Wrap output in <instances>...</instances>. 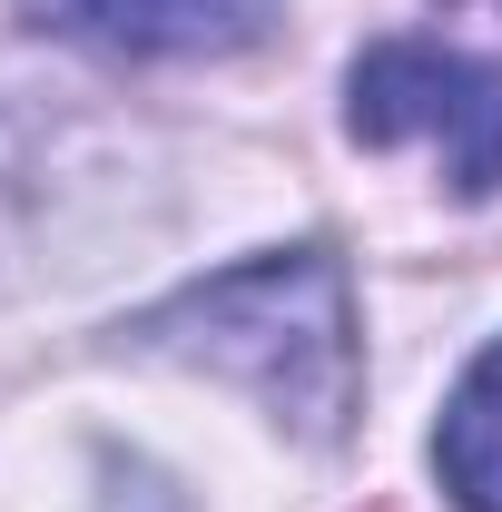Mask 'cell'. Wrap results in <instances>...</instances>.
Here are the masks:
<instances>
[{
    "label": "cell",
    "mask_w": 502,
    "mask_h": 512,
    "mask_svg": "<svg viewBox=\"0 0 502 512\" xmlns=\"http://www.w3.org/2000/svg\"><path fill=\"white\" fill-rule=\"evenodd\" d=\"M345 128L365 148H443L453 197L502 188V60L434 50V40H375L345 79Z\"/></svg>",
    "instance_id": "7a4b0ae2"
},
{
    "label": "cell",
    "mask_w": 502,
    "mask_h": 512,
    "mask_svg": "<svg viewBox=\"0 0 502 512\" xmlns=\"http://www.w3.org/2000/svg\"><path fill=\"white\" fill-rule=\"evenodd\" d=\"M138 345L256 384L266 414L315 444L355 404V306H345V266L325 247L256 256V266H227L188 296H168L158 316H138Z\"/></svg>",
    "instance_id": "6da1fadb"
},
{
    "label": "cell",
    "mask_w": 502,
    "mask_h": 512,
    "mask_svg": "<svg viewBox=\"0 0 502 512\" xmlns=\"http://www.w3.org/2000/svg\"><path fill=\"white\" fill-rule=\"evenodd\" d=\"M434 473L463 512H502V335L463 365L453 404H443V434H434Z\"/></svg>",
    "instance_id": "277c9868"
},
{
    "label": "cell",
    "mask_w": 502,
    "mask_h": 512,
    "mask_svg": "<svg viewBox=\"0 0 502 512\" xmlns=\"http://www.w3.org/2000/svg\"><path fill=\"white\" fill-rule=\"evenodd\" d=\"M20 10L109 60H217L266 40L286 0H20Z\"/></svg>",
    "instance_id": "3957f363"
},
{
    "label": "cell",
    "mask_w": 502,
    "mask_h": 512,
    "mask_svg": "<svg viewBox=\"0 0 502 512\" xmlns=\"http://www.w3.org/2000/svg\"><path fill=\"white\" fill-rule=\"evenodd\" d=\"M0 178H10V138H0Z\"/></svg>",
    "instance_id": "5b68a950"
}]
</instances>
